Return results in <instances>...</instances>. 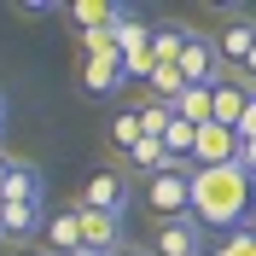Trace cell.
Here are the masks:
<instances>
[{"label":"cell","instance_id":"15","mask_svg":"<svg viewBox=\"0 0 256 256\" xmlns=\"http://www.w3.org/2000/svg\"><path fill=\"white\" fill-rule=\"evenodd\" d=\"M244 105H250L244 82H216V122L222 128H239L244 122Z\"/></svg>","mask_w":256,"mask_h":256},{"label":"cell","instance_id":"26","mask_svg":"<svg viewBox=\"0 0 256 256\" xmlns=\"http://www.w3.org/2000/svg\"><path fill=\"white\" fill-rule=\"evenodd\" d=\"M0 122H6V94H0Z\"/></svg>","mask_w":256,"mask_h":256},{"label":"cell","instance_id":"12","mask_svg":"<svg viewBox=\"0 0 256 256\" xmlns=\"http://www.w3.org/2000/svg\"><path fill=\"white\" fill-rule=\"evenodd\" d=\"M30 233H47V222H41V204H6L0 198V239H30Z\"/></svg>","mask_w":256,"mask_h":256},{"label":"cell","instance_id":"3","mask_svg":"<svg viewBox=\"0 0 256 256\" xmlns=\"http://www.w3.org/2000/svg\"><path fill=\"white\" fill-rule=\"evenodd\" d=\"M180 82H186V88H216V82H222V52H216V35H198L192 30L186 35V47H180Z\"/></svg>","mask_w":256,"mask_h":256},{"label":"cell","instance_id":"24","mask_svg":"<svg viewBox=\"0 0 256 256\" xmlns=\"http://www.w3.org/2000/svg\"><path fill=\"white\" fill-rule=\"evenodd\" d=\"M239 163H244V169L256 175V140H244V158H239Z\"/></svg>","mask_w":256,"mask_h":256},{"label":"cell","instance_id":"8","mask_svg":"<svg viewBox=\"0 0 256 256\" xmlns=\"http://www.w3.org/2000/svg\"><path fill=\"white\" fill-rule=\"evenodd\" d=\"M116 250H122V222L82 210V256H116Z\"/></svg>","mask_w":256,"mask_h":256},{"label":"cell","instance_id":"4","mask_svg":"<svg viewBox=\"0 0 256 256\" xmlns=\"http://www.w3.org/2000/svg\"><path fill=\"white\" fill-rule=\"evenodd\" d=\"M239 158H244V134H239V128H222V122L198 128L192 169H227V163H239Z\"/></svg>","mask_w":256,"mask_h":256},{"label":"cell","instance_id":"23","mask_svg":"<svg viewBox=\"0 0 256 256\" xmlns=\"http://www.w3.org/2000/svg\"><path fill=\"white\" fill-rule=\"evenodd\" d=\"M239 82H244V88H256V47H250V58H244V70H239Z\"/></svg>","mask_w":256,"mask_h":256},{"label":"cell","instance_id":"25","mask_svg":"<svg viewBox=\"0 0 256 256\" xmlns=\"http://www.w3.org/2000/svg\"><path fill=\"white\" fill-rule=\"evenodd\" d=\"M116 256H152V250H128V244H122V250H116Z\"/></svg>","mask_w":256,"mask_h":256},{"label":"cell","instance_id":"20","mask_svg":"<svg viewBox=\"0 0 256 256\" xmlns=\"http://www.w3.org/2000/svg\"><path fill=\"white\" fill-rule=\"evenodd\" d=\"M140 122H146V134H152V140H163V134H169V122H175V105H169V99H146V105H140Z\"/></svg>","mask_w":256,"mask_h":256},{"label":"cell","instance_id":"11","mask_svg":"<svg viewBox=\"0 0 256 256\" xmlns=\"http://www.w3.org/2000/svg\"><path fill=\"white\" fill-rule=\"evenodd\" d=\"M250 47H256V18H233V24L216 35V52H222V64H233V70H244Z\"/></svg>","mask_w":256,"mask_h":256},{"label":"cell","instance_id":"10","mask_svg":"<svg viewBox=\"0 0 256 256\" xmlns=\"http://www.w3.org/2000/svg\"><path fill=\"white\" fill-rule=\"evenodd\" d=\"M152 256H204V227L198 222H163L158 239H152Z\"/></svg>","mask_w":256,"mask_h":256},{"label":"cell","instance_id":"9","mask_svg":"<svg viewBox=\"0 0 256 256\" xmlns=\"http://www.w3.org/2000/svg\"><path fill=\"white\" fill-rule=\"evenodd\" d=\"M64 18L76 24V35H94V30L111 35L116 24L128 18V6H122V0H82V6H64Z\"/></svg>","mask_w":256,"mask_h":256},{"label":"cell","instance_id":"18","mask_svg":"<svg viewBox=\"0 0 256 256\" xmlns=\"http://www.w3.org/2000/svg\"><path fill=\"white\" fill-rule=\"evenodd\" d=\"M122 163L134 169V175H163V169H169V152H163V140H152V134H146V140L134 146Z\"/></svg>","mask_w":256,"mask_h":256},{"label":"cell","instance_id":"7","mask_svg":"<svg viewBox=\"0 0 256 256\" xmlns=\"http://www.w3.org/2000/svg\"><path fill=\"white\" fill-rule=\"evenodd\" d=\"M0 198H6V204H41V198H47V175H41L30 158H6Z\"/></svg>","mask_w":256,"mask_h":256},{"label":"cell","instance_id":"22","mask_svg":"<svg viewBox=\"0 0 256 256\" xmlns=\"http://www.w3.org/2000/svg\"><path fill=\"white\" fill-rule=\"evenodd\" d=\"M239 134H244V140H256V94H250V105H244V122H239Z\"/></svg>","mask_w":256,"mask_h":256},{"label":"cell","instance_id":"6","mask_svg":"<svg viewBox=\"0 0 256 256\" xmlns=\"http://www.w3.org/2000/svg\"><path fill=\"white\" fill-rule=\"evenodd\" d=\"M122 52L116 47H105V52H88V58H82V94L88 99H105V94H116V88H122Z\"/></svg>","mask_w":256,"mask_h":256},{"label":"cell","instance_id":"17","mask_svg":"<svg viewBox=\"0 0 256 256\" xmlns=\"http://www.w3.org/2000/svg\"><path fill=\"white\" fill-rule=\"evenodd\" d=\"M186 24H152V58L158 64H180V47H186Z\"/></svg>","mask_w":256,"mask_h":256},{"label":"cell","instance_id":"27","mask_svg":"<svg viewBox=\"0 0 256 256\" xmlns=\"http://www.w3.org/2000/svg\"><path fill=\"white\" fill-rule=\"evenodd\" d=\"M244 94H256V88H244Z\"/></svg>","mask_w":256,"mask_h":256},{"label":"cell","instance_id":"19","mask_svg":"<svg viewBox=\"0 0 256 256\" xmlns=\"http://www.w3.org/2000/svg\"><path fill=\"white\" fill-rule=\"evenodd\" d=\"M140 140H146V122H140V111H116V122H111V146L128 158V152H134Z\"/></svg>","mask_w":256,"mask_h":256},{"label":"cell","instance_id":"2","mask_svg":"<svg viewBox=\"0 0 256 256\" xmlns=\"http://www.w3.org/2000/svg\"><path fill=\"white\" fill-rule=\"evenodd\" d=\"M152 210H158L163 222H192V169H163L152 175Z\"/></svg>","mask_w":256,"mask_h":256},{"label":"cell","instance_id":"13","mask_svg":"<svg viewBox=\"0 0 256 256\" xmlns=\"http://www.w3.org/2000/svg\"><path fill=\"white\" fill-rule=\"evenodd\" d=\"M47 250L52 256H82V204L47 222Z\"/></svg>","mask_w":256,"mask_h":256},{"label":"cell","instance_id":"1","mask_svg":"<svg viewBox=\"0 0 256 256\" xmlns=\"http://www.w3.org/2000/svg\"><path fill=\"white\" fill-rule=\"evenodd\" d=\"M192 222L216 233H244L256 222V175L244 163L192 169Z\"/></svg>","mask_w":256,"mask_h":256},{"label":"cell","instance_id":"21","mask_svg":"<svg viewBox=\"0 0 256 256\" xmlns=\"http://www.w3.org/2000/svg\"><path fill=\"white\" fill-rule=\"evenodd\" d=\"M210 256H256V227H244V233H222V244Z\"/></svg>","mask_w":256,"mask_h":256},{"label":"cell","instance_id":"5","mask_svg":"<svg viewBox=\"0 0 256 256\" xmlns=\"http://www.w3.org/2000/svg\"><path fill=\"white\" fill-rule=\"evenodd\" d=\"M82 210H99V216H116V222H122V210H128V175H122V169H94L88 186H82Z\"/></svg>","mask_w":256,"mask_h":256},{"label":"cell","instance_id":"16","mask_svg":"<svg viewBox=\"0 0 256 256\" xmlns=\"http://www.w3.org/2000/svg\"><path fill=\"white\" fill-rule=\"evenodd\" d=\"M163 152H169V169H192V152H198V128L192 122H169V134H163Z\"/></svg>","mask_w":256,"mask_h":256},{"label":"cell","instance_id":"14","mask_svg":"<svg viewBox=\"0 0 256 256\" xmlns=\"http://www.w3.org/2000/svg\"><path fill=\"white\" fill-rule=\"evenodd\" d=\"M175 116L192 128H210L216 122V88H186V94L175 99Z\"/></svg>","mask_w":256,"mask_h":256}]
</instances>
